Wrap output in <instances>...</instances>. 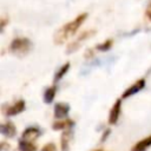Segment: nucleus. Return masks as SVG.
<instances>
[{"label":"nucleus","instance_id":"nucleus-1","mask_svg":"<svg viewBox=\"0 0 151 151\" xmlns=\"http://www.w3.org/2000/svg\"><path fill=\"white\" fill-rule=\"evenodd\" d=\"M87 14L86 13H81L80 15H78L74 20H72L71 22L64 25L55 34H54V42L55 44H63L65 40H67L68 38L73 37V34L77 32V29L80 27V25L84 22V20L86 19Z\"/></svg>","mask_w":151,"mask_h":151},{"label":"nucleus","instance_id":"nucleus-2","mask_svg":"<svg viewBox=\"0 0 151 151\" xmlns=\"http://www.w3.org/2000/svg\"><path fill=\"white\" fill-rule=\"evenodd\" d=\"M32 48V42L27 38H15L9 46L11 53H13L17 57H24L26 55Z\"/></svg>","mask_w":151,"mask_h":151},{"label":"nucleus","instance_id":"nucleus-3","mask_svg":"<svg viewBox=\"0 0 151 151\" xmlns=\"http://www.w3.org/2000/svg\"><path fill=\"white\" fill-rule=\"evenodd\" d=\"M40 134H41V131H40L39 127H37V126H29V127H27V129L24 130V132L21 134V139L32 143V140L37 139Z\"/></svg>","mask_w":151,"mask_h":151},{"label":"nucleus","instance_id":"nucleus-4","mask_svg":"<svg viewBox=\"0 0 151 151\" xmlns=\"http://www.w3.org/2000/svg\"><path fill=\"white\" fill-rule=\"evenodd\" d=\"M70 112V105L66 103H57L54 105V118L55 119H64L67 117Z\"/></svg>","mask_w":151,"mask_h":151},{"label":"nucleus","instance_id":"nucleus-5","mask_svg":"<svg viewBox=\"0 0 151 151\" xmlns=\"http://www.w3.org/2000/svg\"><path fill=\"white\" fill-rule=\"evenodd\" d=\"M120 109H122V100L117 99L116 103L113 104L111 111H110V114H109V123L111 125H113L118 122V118H119V114H120Z\"/></svg>","mask_w":151,"mask_h":151},{"label":"nucleus","instance_id":"nucleus-6","mask_svg":"<svg viewBox=\"0 0 151 151\" xmlns=\"http://www.w3.org/2000/svg\"><path fill=\"white\" fill-rule=\"evenodd\" d=\"M72 139H73V130L72 127H70L65 130L64 133L61 134V140H60L61 151H70V143Z\"/></svg>","mask_w":151,"mask_h":151},{"label":"nucleus","instance_id":"nucleus-7","mask_svg":"<svg viewBox=\"0 0 151 151\" xmlns=\"http://www.w3.org/2000/svg\"><path fill=\"white\" fill-rule=\"evenodd\" d=\"M145 86V80L144 79H139L137 83H134L133 85H131L129 88L125 90V92L123 93V98H127V97H131L136 93H138L140 90H143Z\"/></svg>","mask_w":151,"mask_h":151},{"label":"nucleus","instance_id":"nucleus-8","mask_svg":"<svg viewBox=\"0 0 151 151\" xmlns=\"http://www.w3.org/2000/svg\"><path fill=\"white\" fill-rule=\"evenodd\" d=\"M24 110H25V101L24 100H18L12 106H8L6 110H4V112H5L6 116H15V114L21 113Z\"/></svg>","mask_w":151,"mask_h":151},{"label":"nucleus","instance_id":"nucleus-9","mask_svg":"<svg viewBox=\"0 0 151 151\" xmlns=\"http://www.w3.org/2000/svg\"><path fill=\"white\" fill-rule=\"evenodd\" d=\"M0 132H1V134H4L7 138H12V137L15 136L17 129H15V125L12 122H6V123L0 125Z\"/></svg>","mask_w":151,"mask_h":151},{"label":"nucleus","instance_id":"nucleus-10","mask_svg":"<svg viewBox=\"0 0 151 151\" xmlns=\"http://www.w3.org/2000/svg\"><path fill=\"white\" fill-rule=\"evenodd\" d=\"M110 61H112V58H110V59H106V60H104V59H96V60H93V61H91V63H88L87 65H85L84 67H83V70H81V74H86V73H88L93 67H97V66H101L103 64H105V63H110Z\"/></svg>","mask_w":151,"mask_h":151},{"label":"nucleus","instance_id":"nucleus-11","mask_svg":"<svg viewBox=\"0 0 151 151\" xmlns=\"http://www.w3.org/2000/svg\"><path fill=\"white\" fill-rule=\"evenodd\" d=\"M150 146H151V136H149V137L142 139L140 142H138V143L132 147L131 151H146Z\"/></svg>","mask_w":151,"mask_h":151},{"label":"nucleus","instance_id":"nucleus-12","mask_svg":"<svg viewBox=\"0 0 151 151\" xmlns=\"http://www.w3.org/2000/svg\"><path fill=\"white\" fill-rule=\"evenodd\" d=\"M91 34H94V31H86V32H84L80 37H79V39L77 40V41H74L73 44H71L70 46H68V48H67V53H71L72 51H74V50H77L78 48V45H79V42L81 41V40H84V39H87Z\"/></svg>","mask_w":151,"mask_h":151},{"label":"nucleus","instance_id":"nucleus-13","mask_svg":"<svg viewBox=\"0 0 151 151\" xmlns=\"http://www.w3.org/2000/svg\"><path fill=\"white\" fill-rule=\"evenodd\" d=\"M73 125H74V123L72 120H61V122H55L52 125V127H53V130H61V129L67 130L70 127H73Z\"/></svg>","mask_w":151,"mask_h":151},{"label":"nucleus","instance_id":"nucleus-14","mask_svg":"<svg viewBox=\"0 0 151 151\" xmlns=\"http://www.w3.org/2000/svg\"><path fill=\"white\" fill-rule=\"evenodd\" d=\"M54 96H55V86L46 88V91L44 93V101L46 104H51L53 101V99H54Z\"/></svg>","mask_w":151,"mask_h":151},{"label":"nucleus","instance_id":"nucleus-15","mask_svg":"<svg viewBox=\"0 0 151 151\" xmlns=\"http://www.w3.org/2000/svg\"><path fill=\"white\" fill-rule=\"evenodd\" d=\"M19 150L20 151H37V147H35V145L33 143L20 139V142H19Z\"/></svg>","mask_w":151,"mask_h":151},{"label":"nucleus","instance_id":"nucleus-16","mask_svg":"<svg viewBox=\"0 0 151 151\" xmlns=\"http://www.w3.org/2000/svg\"><path fill=\"white\" fill-rule=\"evenodd\" d=\"M68 68H70V63H66V64H64L57 72H55V76H54V81H58L59 79H61L65 74H66V72L68 71Z\"/></svg>","mask_w":151,"mask_h":151},{"label":"nucleus","instance_id":"nucleus-17","mask_svg":"<svg viewBox=\"0 0 151 151\" xmlns=\"http://www.w3.org/2000/svg\"><path fill=\"white\" fill-rule=\"evenodd\" d=\"M111 46H112V40L109 39V40H106L105 42L97 45L96 47H97V50H99V51H107V50L111 48Z\"/></svg>","mask_w":151,"mask_h":151},{"label":"nucleus","instance_id":"nucleus-18","mask_svg":"<svg viewBox=\"0 0 151 151\" xmlns=\"http://www.w3.org/2000/svg\"><path fill=\"white\" fill-rule=\"evenodd\" d=\"M40 151H57V146L54 143H48V144L44 145Z\"/></svg>","mask_w":151,"mask_h":151},{"label":"nucleus","instance_id":"nucleus-19","mask_svg":"<svg viewBox=\"0 0 151 151\" xmlns=\"http://www.w3.org/2000/svg\"><path fill=\"white\" fill-rule=\"evenodd\" d=\"M145 14H146V17L149 18V20H151V1L149 2L147 7H146V12H145Z\"/></svg>","mask_w":151,"mask_h":151},{"label":"nucleus","instance_id":"nucleus-20","mask_svg":"<svg viewBox=\"0 0 151 151\" xmlns=\"http://www.w3.org/2000/svg\"><path fill=\"white\" fill-rule=\"evenodd\" d=\"M93 151H101V150H93Z\"/></svg>","mask_w":151,"mask_h":151}]
</instances>
